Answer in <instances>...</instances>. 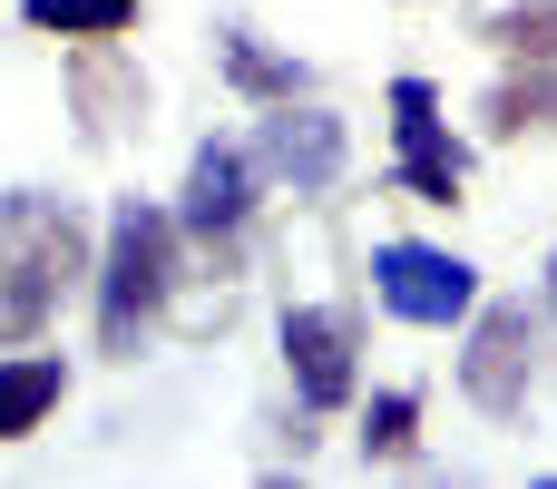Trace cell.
<instances>
[{
    "label": "cell",
    "instance_id": "1",
    "mask_svg": "<svg viewBox=\"0 0 557 489\" xmlns=\"http://www.w3.org/2000/svg\"><path fill=\"white\" fill-rule=\"evenodd\" d=\"M88 274V225L69 196L10 186L0 196V353L39 343V323L59 314V294Z\"/></svg>",
    "mask_w": 557,
    "mask_h": 489
},
{
    "label": "cell",
    "instance_id": "2",
    "mask_svg": "<svg viewBox=\"0 0 557 489\" xmlns=\"http://www.w3.org/2000/svg\"><path fill=\"white\" fill-rule=\"evenodd\" d=\"M166 294H176V216L127 196L108 216V265H98V333H108V353L137 363V343L166 314Z\"/></svg>",
    "mask_w": 557,
    "mask_h": 489
},
{
    "label": "cell",
    "instance_id": "3",
    "mask_svg": "<svg viewBox=\"0 0 557 489\" xmlns=\"http://www.w3.org/2000/svg\"><path fill=\"white\" fill-rule=\"evenodd\" d=\"M372 284H382V304H392L401 323H421V333H441V323H460V314L480 304V274H470L460 255H441V245H411V235H392V245L372 255Z\"/></svg>",
    "mask_w": 557,
    "mask_h": 489
},
{
    "label": "cell",
    "instance_id": "4",
    "mask_svg": "<svg viewBox=\"0 0 557 489\" xmlns=\"http://www.w3.org/2000/svg\"><path fill=\"white\" fill-rule=\"evenodd\" d=\"M392 127H401V196H421V206H460V176H470V157H460V137L441 127V88L431 78H392Z\"/></svg>",
    "mask_w": 557,
    "mask_h": 489
},
{
    "label": "cell",
    "instance_id": "5",
    "mask_svg": "<svg viewBox=\"0 0 557 489\" xmlns=\"http://www.w3.org/2000/svg\"><path fill=\"white\" fill-rule=\"evenodd\" d=\"M529 382H539V323H529V304H490L480 323H470V353H460V392L480 402V412H519L529 402Z\"/></svg>",
    "mask_w": 557,
    "mask_h": 489
},
{
    "label": "cell",
    "instance_id": "6",
    "mask_svg": "<svg viewBox=\"0 0 557 489\" xmlns=\"http://www.w3.org/2000/svg\"><path fill=\"white\" fill-rule=\"evenodd\" d=\"M255 167L284 176L294 196L333 186V176H343V118H333V108H304V98H274V118L255 127Z\"/></svg>",
    "mask_w": 557,
    "mask_h": 489
},
{
    "label": "cell",
    "instance_id": "7",
    "mask_svg": "<svg viewBox=\"0 0 557 489\" xmlns=\"http://www.w3.org/2000/svg\"><path fill=\"white\" fill-rule=\"evenodd\" d=\"M245 206H255V157H245V147H225V137H206V147H196V167H186L176 225H186L196 245H235Z\"/></svg>",
    "mask_w": 557,
    "mask_h": 489
},
{
    "label": "cell",
    "instance_id": "8",
    "mask_svg": "<svg viewBox=\"0 0 557 489\" xmlns=\"http://www.w3.org/2000/svg\"><path fill=\"white\" fill-rule=\"evenodd\" d=\"M69 108H78L88 137H117V127L147 118V78L127 69L117 39H78V49H69Z\"/></svg>",
    "mask_w": 557,
    "mask_h": 489
},
{
    "label": "cell",
    "instance_id": "9",
    "mask_svg": "<svg viewBox=\"0 0 557 489\" xmlns=\"http://www.w3.org/2000/svg\"><path fill=\"white\" fill-rule=\"evenodd\" d=\"M284 372L304 392V412H343L352 402V323L343 314H284Z\"/></svg>",
    "mask_w": 557,
    "mask_h": 489
},
{
    "label": "cell",
    "instance_id": "10",
    "mask_svg": "<svg viewBox=\"0 0 557 489\" xmlns=\"http://www.w3.org/2000/svg\"><path fill=\"white\" fill-rule=\"evenodd\" d=\"M59 392H69V363L59 353H10L0 363V441H29L59 412Z\"/></svg>",
    "mask_w": 557,
    "mask_h": 489
},
{
    "label": "cell",
    "instance_id": "11",
    "mask_svg": "<svg viewBox=\"0 0 557 489\" xmlns=\"http://www.w3.org/2000/svg\"><path fill=\"white\" fill-rule=\"evenodd\" d=\"M480 127L490 137H529V127H557V59H529L519 78H499L480 98Z\"/></svg>",
    "mask_w": 557,
    "mask_h": 489
},
{
    "label": "cell",
    "instance_id": "12",
    "mask_svg": "<svg viewBox=\"0 0 557 489\" xmlns=\"http://www.w3.org/2000/svg\"><path fill=\"white\" fill-rule=\"evenodd\" d=\"M480 39L509 49V59H557V0H490Z\"/></svg>",
    "mask_w": 557,
    "mask_h": 489
},
{
    "label": "cell",
    "instance_id": "13",
    "mask_svg": "<svg viewBox=\"0 0 557 489\" xmlns=\"http://www.w3.org/2000/svg\"><path fill=\"white\" fill-rule=\"evenodd\" d=\"M225 78H235L245 98H264V108H274V98H304V59H274L255 29H225Z\"/></svg>",
    "mask_w": 557,
    "mask_h": 489
},
{
    "label": "cell",
    "instance_id": "14",
    "mask_svg": "<svg viewBox=\"0 0 557 489\" xmlns=\"http://www.w3.org/2000/svg\"><path fill=\"white\" fill-rule=\"evenodd\" d=\"M29 29H59V39H127L137 29V0H20Z\"/></svg>",
    "mask_w": 557,
    "mask_h": 489
},
{
    "label": "cell",
    "instance_id": "15",
    "mask_svg": "<svg viewBox=\"0 0 557 489\" xmlns=\"http://www.w3.org/2000/svg\"><path fill=\"white\" fill-rule=\"evenodd\" d=\"M411 431H421V402H411V392H382V402H372V421H362V451H372V461H392V451H411Z\"/></svg>",
    "mask_w": 557,
    "mask_h": 489
},
{
    "label": "cell",
    "instance_id": "16",
    "mask_svg": "<svg viewBox=\"0 0 557 489\" xmlns=\"http://www.w3.org/2000/svg\"><path fill=\"white\" fill-rule=\"evenodd\" d=\"M548 314H557V255H548Z\"/></svg>",
    "mask_w": 557,
    "mask_h": 489
}]
</instances>
